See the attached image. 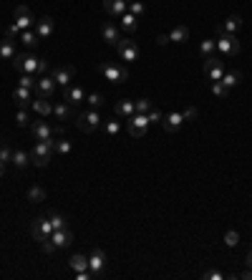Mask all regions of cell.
I'll list each match as a JSON object with an SVG mask.
<instances>
[{
    "label": "cell",
    "mask_w": 252,
    "mask_h": 280,
    "mask_svg": "<svg viewBox=\"0 0 252 280\" xmlns=\"http://www.w3.org/2000/svg\"><path fill=\"white\" fill-rule=\"evenodd\" d=\"M51 232H53V225H51L48 217H36V220L31 222V235L38 242L45 240V238H51Z\"/></svg>",
    "instance_id": "obj_10"
},
{
    "label": "cell",
    "mask_w": 252,
    "mask_h": 280,
    "mask_svg": "<svg viewBox=\"0 0 252 280\" xmlns=\"http://www.w3.org/2000/svg\"><path fill=\"white\" fill-rule=\"evenodd\" d=\"M5 38H8V40H13V43H15L18 38H20V28L15 26V20H13V23H10V26L5 28Z\"/></svg>",
    "instance_id": "obj_43"
},
{
    "label": "cell",
    "mask_w": 252,
    "mask_h": 280,
    "mask_svg": "<svg viewBox=\"0 0 252 280\" xmlns=\"http://www.w3.org/2000/svg\"><path fill=\"white\" fill-rule=\"evenodd\" d=\"M104 131H106V136H119V131H121V121L119 119H106L104 121Z\"/></svg>",
    "instance_id": "obj_33"
},
{
    "label": "cell",
    "mask_w": 252,
    "mask_h": 280,
    "mask_svg": "<svg viewBox=\"0 0 252 280\" xmlns=\"http://www.w3.org/2000/svg\"><path fill=\"white\" fill-rule=\"evenodd\" d=\"M212 94H214L217 99H227V94H230V91L224 88V83H222V81H212Z\"/></svg>",
    "instance_id": "obj_41"
},
{
    "label": "cell",
    "mask_w": 252,
    "mask_h": 280,
    "mask_svg": "<svg viewBox=\"0 0 252 280\" xmlns=\"http://www.w3.org/2000/svg\"><path fill=\"white\" fill-rule=\"evenodd\" d=\"M114 111H116V116H134L136 114V106H134V101H129V99H119L116 101V106H114Z\"/></svg>",
    "instance_id": "obj_25"
},
{
    "label": "cell",
    "mask_w": 252,
    "mask_h": 280,
    "mask_svg": "<svg viewBox=\"0 0 252 280\" xmlns=\"http://www.w3.org/2000/svg\"><path fill=\"white\" fill-rule=\"evenodd\" d=\"M205 76L210 81H219L224 76V61H222V56H207L205 58Z\"/></svg>",
    "instance_id": "obj_8"
},
{
    "label": "cell",
    "mask_w": 252,
    "mask_h": 280,
    "mask_svg": "<svg viewBox=\"0 0 252 280\" xmlns=\"http://www.w3.org/2000/svg\"><path fill=\"white\" fill-rule=\"evenodd\" d=\"M33 31L38 33V38L41 40H48L51 36H53V31H56V20H53L51 15H45V18H41V20H36Z\"/></svg>",
    "instance_id": "obj_14"
},
{
    "label": "cell",
    "mask_w": 252,
    "mask_h": 280,
    "mask_svg": "<svg viewBox=\"0 0 252 280\" xmlns=\"http://www.w3.org/2000/svg\"><path fill=\"white\" fill-rule=\"evenodd\" d=\"M51 157H53V139H41L31 154V161L36 167H48L51 164Z\"/></svg>",
    "instance_id": "obj_2"
},
{
    "label": "cell",
    "mask_w": 252,
    "mask_h": 280,
    "mask_svg": "<svg viewBox=\"0 0 252 280\" xmlns=\"http://www.w3.org/2000/svg\"><path fill=\"white\" fill-rule=\"evenodd\" d=\"M68 265L79 273V270H88V258L86 255H71L68 258Z\"/></svg>",
    "instance_id": "obj_34"
},
{
    "label": "cell",
    "mask_w": 252,
    "mask_h": 280,
    "mask_svg": "<svg viewBox=\"0 0 252 280\" xmlns=\"http://www.w3.org/2000/svg\"><path fill=\"white\" fill-rule=\"evenodd\" d=\"M15 121H18V126H20V129L31 126V116H28V111H26V109H18V114H15Z\"/></svg>",
    "instance_id": "obj_44"
},
{
    "label": "cell",
    "mask_w": 252,
    "mask_h": 280,
    "mask_svg": "<svg viewBox=\"0 0 252 280\" xmlns=\"http://www.w3.org/2000/svg\"><path fill=\"white\" fill-rule=\"evenodd\" d=\"M157 43H159V45H167V43H169V36H157Z\"/></svg>",
    "instance_id": "obj_52"
},
{
    "label": "cell",
    "mask_w": 252,
    "mask_h": 280,
    "mask_svg": "<svg viewBox=\"0 0 252 280\" xmlns=\"http://www.w3.org/2000/svg\"><path fill=\"white\" fill-rule=\"evenodd\" d=\"M129 13L139 18V15H144V13H146V5H144V3H139V0H129Z\"/></svg>",
    "instance_id": "obj_40"
},
{
    "label": "cell",
    "mask_w": 252,
    "mask_h": 280,
    "mask_svg": "<svg viewBox=\"0 0 252 280\" xmlns=\"http://www.w3.org/2000/svg\"><path fill=\"white\" fill-rule=\"evenodd\" d=\"M240 278H245V280H252V268H247V270H245V273H242Z\"/></svg>",
    "instance_id": "obj_53"
},
{
    "label": "cell",
    "mask_w": 252,
    "mask_h": 280,
    "mask_svg": "<svg viewBox=\"0 0 252 280\" xmlns=\"http://www.w3.org/2000/svg\"><path fill=\"white\" fill-rule=\"evenodd\" d=\"M48 220H51V225H53V230H63V227H68V222H66V217L58 212V209H53L51 215H48Z\"/></svg>",
    "instance_id": "obj_35"
},
{
    "label": "cell",
    "mask_w": 252,
    "mask_h": 280,
    "mask_svg": "<svg viewBox=\"0 0 252 280\" xmlns=\"http://www.w3.org/2000/svg\"><path fill=\"white\" fill-rule=\"evenodd\" d=\"M104 10L111 18H121L126 10H129V0H104Z\"/></svg>",
    "instance_id": "obj_16"
},
{
    "label": "cell",
    "mask_w": 252,
    "mask_h": 280,
    "mask_svg": "<svg viewBox=\"0 0 252 280\" xmlns=\"http://www.w3.org/2000/svg\"><path fill=\"white\" fill-rule=\"evenodd\" d=\"M41 116H53V104L51 99H43V96H33V104H31Z\"/></svg>",
    "instance_id": "obj_24"
},
{
    "label": "cell",
    "mask_w": 252,
    "mask_h": 280,
    "mask_svg": "<svg viewBox=\"0 0 252 280\" xmlns=\"http://www.w3.org/2000/svg\"><path fill=\"white\" fill-rule=\"evenodd\" d=\"M56 81L51 74H45V76H38V83H36V88H33V94L36 96H43V99H51L53 94H56Z\"/></svg>",
    "instance_id": "obj_13"
},
{
    "label": "cell",
    "mask_w": 252,
    "mask_h": 280,
    "mask_svg": "<svg viewBox=\"0 0 252 280\" xmlns=\"http://www.w3.org/2000/svg\"><path fill=\"white\" fill-rule=\"evenodd\" d=\"M146 119H149V124H162V119H164V114H162L159 109H152V111L146 114Z\"/></svg>",
    "instance_id": "obj_48"
},
{
    "label": "cell",
    "mask_w": 252,
    "mask_h": 280,
    "mask_svg": "<svg viewBox=\"0 0 252 280\" xmlns=\"http://www.w3.org/2000/svg\"><path fill=\"white\" fill-rule=\"evenodd\" d=\"M51 240L56 242V247H68V245L73 242V232H71L68 227H63V230H53V232H51Z\"/></svg>",
    "instance_id": "obj_22"
},
{
    "label": "cell",
    "mask_w": 252,
    "mask_h": 280,
    "mask_svg": "<svg viewBox=\"0 0 252 280\" xmlns=\"http://www.w3.org/2000/svg\"><path fill=\"white\" fill-rule=\"evenodd\" d=\"M63 101H68L71 106H76V104H84L86 101V91L81 88V86H66L63 88Z\"/></svg>",
    "instance_id": "obj_15"
},
{
    "label": "cell",
    "mask_w": 252,
    "mask_h": 280,
    "mask_svg": "<svg viewBox=\"0 0 252 280\" xmlns=\"http://www.w3.org/2000/svg\"><path fill=\"white\" fill-rule=\"evenodd\" d=\"M13 101L20 106V109H26V106H31L33 104V88H26V86H18L15 91H13Z\"/></svg>",
    "instance_id": "obj_19"
},
{
    "label": "cell",
    "mask_w": 252,
    "mask_h": 280,
    "mask_svg": "<svg viewBox=\"0 0 252 280\" xmlns=\"http://www.w3.org/2000/svg\"><path fill=\"white\" fill-rule=\"evenodd\" d=\"M3 169H5V164H3V161H0V177H3Z\"/></svg>",
    "instance_id": "obj_55"
},
{
    "label": "cell",
    "mask_w": 252,
    "mask_h": 280,
    "mask_svg": "<svg viewBox=\"0 0 252 280\" xmlns=\"http://www.w3.org/2000/svg\"><path fill=\"white\" fill-rule=\"evenodd\" d=\"M199 51H202L205 58H207V56H214V53H217V40H202V43H199Z\"/></svg>",
    "instance_id": "obj_39"
},
{
    "label": "cell",
    "mask_w": 252,
    "mask_h": 280,
    "mask_svg": "<svg viewBox=\"0 0 252 280\" xmlns=\"http://www.w3.org/2000/svg\"><path fill=\"white\" fill-rule=\"evenodd\" d=\"M88 270H91L93 278H101L104 275V270H106V255H104L101 247H91V252H88Z\"/></svg>",
    "instance_id": "obj_7"
},
{
    "label": "cell",
    "mask_w": 252,
    "mask_h": 280,
    "mask_svg": "<svg viewBox=\"0 0 252 280\" xmlns=\"http://www.w3.org/2000/svg\"><path fill=\"white\" fill-rule=\"evenodd\" d=\"M187 38H189V28H187V26H174L171 33H169V40H171V43H184Z\"/></svg>",
    "instance_id": "obj_29"
},
{
    "label": "cell",
    "mask_w": 252,
    "mask_h": 280,
    "mask_svg": "<svg viewBox=\"0 0 252 280\" xmlns=\"http://www.w3.org/2000/svg\"><path fill=\"white\" fill-rule=\"evenodd\" d=\"M98 71L106 76L111 83H124L129 81V68L126 66H116V63H98Z\"/></svg>",
    "instance_id": "obj_5"
},
{
    "label": "cell",
    "mask_w": 252,
    "mask_h": 280,
    "mask_svg": "<svg viewBox=\"0 0 252 280\" xmlns=\"http://www.w3.org/2000/svg\"><path fill=\"white\" fill-rule=\"evenodd\" d=\"M15 26H18L20 31H31V28L36 26V18H33V13H31L28 5H18V8H15Z\"/></svg>",
    "instance_id": "obj_11"
},
{
    "label": "cell",
    "mask_w": 252,
    "mask_h": 280,
    "mask_svg": "<svg viewBox=\"0 0 252 280\" xmlns=\"http://www.w3.org/2000/svg\"><path fill=\"white\" fill-rule=\"evenodd\" d=\"M15 43L13 40H0V58H5V61H10V58H15Z\"/></svg>",
    "instance_id": "obj_30"
},
{
    "label": "cell",
    "mask_w": 252,
    "mask_h": 280,
    "mask_svg": "<svg viewBox=\"0 0 252 280\" xmlns=\"http://www.w3.org/2000/svg\"><path fill=\"white\" fill-rule=\"evenodd\" d=\"M240 28H242V18H240V15H230V18L217 28V33H232V36H237Z\"/></svg>",
    "instance_id": "obj_23"
},
{
    "label": "cell",
    "mask_w": 252,
    "mask_h": 280,
    "mask_svg": "<svg viewBox=\"0 0 252 280\" xmlns=\"http://www.w3.org/2000/svg\"><path fill=\"white\" fill-rule=\"evenodd\" d=\"M18 40H20L28 51H33V48L38 45V40H41V38H38V33L31 28V31H20V38H18Z\"/></svg>",
    "instance_id": "obj_27"
},
{
    "label": "cell",
    "mask_w": 252,
    "mask_h": 280,
    "mask_svg": "<svg viewBox=\"0 0 252 280\" xmlns=\"http://www.w3.org/2000/svg\"><path fill=\"white\" fill-rule=\"evenodd\" d=\"M224 242H227V247H237L240 245V232L237 230H227L224 232Z\"/></svg>",
    "instance_id": "obj_42"
},
{
    "label": "cell",
    "mask_w": 252,
    "mask_h": 280,
    "mask_svg": "<svg viewBox=\"0 0 252 280\" xmlns=\"http://www.w3.org/2000/svg\"><path fill=\"white\" fill-rule=\"evenodd\" d=\"M245 263H247V268H252V250L247 252V258H245Z\"/></svg>",
    "instance_id": "obj_54"
},
{
    "label": "cell",
    "mask_w": 252,
    "mask_h": 280,
    "mask_svg": "<svg viewBox=\"0 0 252 280\" xmlns=\"http://www.w3.org/2000/svg\"><path fill=\"white\" fill-rule=\"evenodd\" d=\"M86 104H88V109H101L106 104V99H104V94L93 91V94H86Z\"/></svg>",
    "instance_id": "obj_32"
},
{
    "label": "cell",
    "mask_w": 252,
    "mask_h": 280,
    "mask_svg": "<svg viewBox=\"0 0 252 280\" xmlns=\"http://www.w3.org/2000/svg\"><path fill=\"white\" fill-rule=\"evenodd\" d=\"M182 116H184V121L194 119V116H197V109H194V106H187V109L182 111Z\"/></svg>",
    "instance_id": "obj_51"
},
{
    "label": "cell",
    "mask_w": 252,
    "mask_h": 280,
    "mask_svg": "<svg viewBox=\"0 0 252 280\" xmlns=\"http://www.w3.org/2000/svg\"><path fill=\"white\" fill-rule=\"evenodd\" d=\"M31 134H33V139H51L53 136V126L48 124V121H31Z\"/></svg>",
    "instance_id": "obj_18"
},
{
    "label": "cell",
    "mask_w": 252,
    "mask_h": 280,
    "mask_svg": "<svg viewBox=\"0 0 252 280\" xmlns=\"http://www.w3.org/2000/svg\"><path fill=\"white\" fill-rule=\"evenodd\" d=\"M28 200L36 202V204H38V202H45V190H43L41 184H33V187L28 190Z\"/></svg>",
    "instance_id": "obj_36"
},
{
    "label": "cell",
    "mask_w": 252,
    "mask_h": 280,
    "mask_svg": "<svg viewBox=\"0 0 252 280\" xmlns=\"http://www.w3.org/2000/svg\"><path fill=\"white\" fill-rule=\"evenodd\" d=\"M134 106H136V114H149L154 109L152 99H139V101H134Z\"/></svg>",
    "instance_id": "obj_37"
},
{
    "label": "cell",
    "mask_w": 252,
    "mask_h": 280,
    "mask_svg": "<svg viewBox=\"0 0 252 280\" xmlns=\"http://www.w3.org/2000/svg\"><path fill=\"white\" fill-rule=\"evenodd\" d=\"M41 250L45 252V255H53L58 247H56V242L51 240V238H45V240H41Z\"/></svg>",
    "instance_id": "obj_46"
},
{
    "label": "cell",
    "mask_w": 252,
    "mask_h": 280,
    "mask_svg": "<svg viewBox=\"0 0 252 280\" xmlns=\"http://www.w3.org/2000/svg\"><path fill=\"white\" fill-rule=\"evenodd\" d=\"M76 126H79V131H84V134L96 131V129L101 126V111H98V109H86L84 114H79Z\"/></svg>",
    "instance_id": "obj_1"
},
{
    "label": "cell",
    "mask_w": 252,
    "mask_h": 280,
    "mask_svg": "<svg viewBox=\"0 0 252 280\" xmlns=\"http://www.w3.org/2000/svg\"><path fill=\"white\" fill-rule=\"evenodd\" d=\"M119 20H121V28H124L126 33H134V31L139 28V18H136V15H131L129 10H126V13L121 15V18H119Z\"/></svg>",
    "instance_id": "obj_28"
},
{
    "label": "cell",
    "mask_w": 252,
    "mask_h": 280,
    "mask_svg": "<svg viewBox=\"0 0 252 280\" xmlns=\"http://www.w3.org/2000/svg\"><path fill=\"white\" fill-rule=\"evenodd\" d=\"M224 278V273H219V270H207L205 273V280H222Z\"/></svg>",
    "instance_id": "obj_50"
},
{
    "label": "cell",
    "mask_w": 252,
    "mask_h": 280,
    "mask_svg": "<svg viewBox=\"0 0 252 280\" xmlns=\"http://www.w3.org/2000/svg\"><path fill=\"white\" fill-rule=\"evenodd\" d=\"M149 126H152V124H149V119H146V114H134V116L126 119V134L134 136V139H141V136L146 134Z\"/></svg>",
    "instance_id": "obj_4"
},
{
    "label": "cell",
    "mask_w": 252,
    "mask_h": 280,
    "mask_svg": "<svg viewBox=\"0 0 252 280\" xmlns=\"http://www.w3.org/2000/svg\"><path fill=\"white\" fill-rule=\"evenodd\" d=\"M217 51L222 56H237L240 53V40L232 33H217Z\"/></svg>",
    "instance_id": "obj_6"
},
{
    "label": "cell",
    "mask_w": 252,
    "mask_h": 280,
    "mask_svg": "<svg viewBox=\"0 0 252 280\" xmlns=\"http://www.w3.org/2000/svg\"><path fill=\"white\" fill-rule=\"evenodd\" d=\"M13 66H15V71H20V74H36V68H38V56H36L33 51L15 53Z\"/></svg>",
    "instance_id": "obj_3"
},
{
    "label": "cell",
    "mask_w": 252,
    "mask_h": 280,
    "mask_svg": "<svg viewBox=\"0 0 252 280\" xmlns=\"http://www.w3.org/2000/svg\"><path fill=\"white\" fill-rule=\"evenodd\" d=\"M73 74H76V68L73 66H53L51 68V76H53V81L58 83V86H71V81H73Z\"/></svg>",
    "instance_id": "obj_12"
},
{
    "label": "cell",
    "mask_w": 252,
    "mask_h": 280,
    "mask_svg": "<svg viewBox=\"0 0 252 280\" xmlns=\"http://www.w3.org/2000/svg\"><path fill=\"white\" fill-rule=\"evenodd\" d=\"M10 159H13V149H10L8 144H3V147H0V161H3V164H8Z\"/></svg>",
    "instance_id": "obj_47"
},
{
    "label": "cell",
    "mask_w": 252,
    "mask_h": 280,
    "mask_svg": "<svg viewBox=\"0 0 252 280\" xmlns=\"http://www.w3.org/2000/svg\"><path fill=\"white\" fill-rule=\"evenodd\" d=\"M184 124V116H182V111H169L167 116L162 119V129L169 131V134H174V131H179V126Z\"/></svg>",
    "instance_id": "obj_17"
},
{
    "label": "cell",
    "mask_w": 252,
    "mask_h": 280,
    "mask_svg": "<svg viewBox=\"0 0 252 280\" xmlns=\"http://www.w3.org/2000/svg\"><path fill=\"white\" fill-rule=\"evenodd\" d=\"M116 53H119V58H121V61L134 63V61L139 58V45H136V40L121 38L119 43H116Z\"/></svg>",
    "instance_id": "obj_9"
},
{
    "label": "cell",
    "mask_w": 252,
    "mask_h": 280,
    "mask_svg": "<svg viewBox=\"0 0 252 280\" xmlns=\"http://www.w3.org/2000/svg\"><path fill=\"white\" fill-rule=\"evenodd\" d=\"M48 68H51L48 58H38V68H36V76H45V74H48Z\"/></svg>",
    "instance_id": "obj_49"
},
{
    "label": "cell",
    "mask_w": 252,
    "mask_h": 280,
    "mask_svg": "<svg viewBox=\"0 0 252 280\" xmlns=\"http://www.w3.org/2000/svg\"><path fill=\"white\" fill-rule=\"evenodd\" d=\"M36 83H38L36 74H23L20 76V86H26V88H36Z\"/></svg>",
    "instance_id": "obj_45"
},
{
    "label": "cell",
    "mask_w": 252,
    "mask_h": 280,
    "mask_svg": "<svg viewBox=\"0 0 252 280\" xmlns=\"http://www.w3.org/2000/svg\"><path fill=\"white\" fill-rule=\"evenodd\" d=\"M222 83H224V88L227 91H232L235 86H240L242 83V71H224V76H222Z\"/></svg>",
    "instance_id": "obj_26"
},
{
    "label": "cell",
    "mask_w": 252,
    "mask_h": 280,
    "mask_svg": "<svg viewBox=\"0 0 252 280\" xmlns=\"http://www.w3.org/2000/svg\"><path fill=\"white\" fill-rule=\"evenodd\" d=\"M0 147H3V139H0Z\"/></svg>",
    "instance_id": "obj_56"
},
{
    "label": "cell",
    "mask_w": 252,
    "mask_h": 280,
    "mask_svg": "<svg viewBox=\"0 0 252 280\" xmlns=\"http://www.w3.org/2000/svg\"><path fill=\"white\" fill-rule=\"evenodd\" d=\"M73 147H71V142L68 139H56L53 142V152H58V154H68Z\"/></svg>",
    "instance_id": "obj_38"
},
{
    "label": "cell",
    "mask_w": 252,
    "mask_h": 280,
    "mask_svg": "<svg viewBox=\"0 0 252 280\" xmlns=\"http://www.w3.org/2000/svg\"><path fill=\"white\" fill-rule=\"evenodd\" d=\"M53 116H56V121L66 124V121L73 116V109H71V104H68V101H58V104H53Z\"/></svg>",
    "instance_id": "obj_21"
},
{
    "label": "cell",
    "mask_w": 252,
    "mask_h": 280,
    "mask_svg": "<svg viewBox=\"0 0 252 280\" xmlns=\"http://www.w3.org/2000/svg\"><path fill=\"white\" fill-rule=\"evenodd\" d=\"M101 36H104V40H106L109 45H116V43L121 40V33H119V28H116L111 20H106V23L101 26Z\"/></svg>",
    "instance_id": "obj_20"
},
{
    "label": "cell",
    "mask_w": 252,
    "mask_h": 280,
    "mask_svg": "<svg viewBox=\"0 0 252 280\" xmlns=\"http://www.w3.org/2000/svg\"><path fill=\"white\" fill-rule=\"evenodd\" d=\"M13 164L18 167V169H26L28 164H31V154H26L23 149H13Z\"/></svg>",
    "instance_id": "obj_31"
}]
</instances>
